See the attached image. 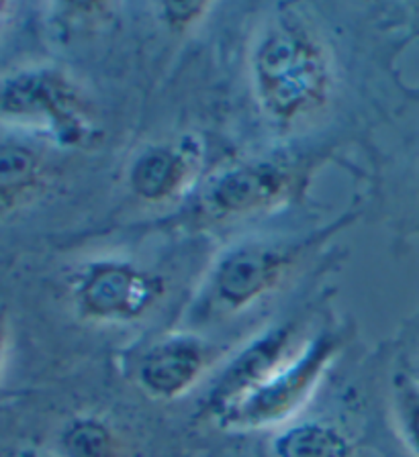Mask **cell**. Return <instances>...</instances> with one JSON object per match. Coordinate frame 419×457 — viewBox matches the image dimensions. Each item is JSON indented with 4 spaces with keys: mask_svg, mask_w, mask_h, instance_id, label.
Segmentation results:
<instances>
[{
    "mask_svg": "<svg viewBox=\"0 0 419 457\" xmlns=\"http://www.w3.org/2000/svg\"><path fill=\"white\" fill-rule=\"evenodd\" d=\"M250 80L256 103L274 125H303L328 109L336 90L331 52L297 6H281L260 29Z\"/></svg>",
    "mask_w": 419,
    "mask_h": 457,
    "instance_id": "obj_1",
    "label": "cell"
},
{
    "mask_svg": "<svg viewBox=\"0 0 419 457\" xmlns=\"http://www.w3.org/2000/svg\"><path fill=\"white\" fill-rule=\"evenodd\" d=\"M342 347L344 337L339 333L315 335L258 388L219 414L215 423L227 431H262L289 425L315 395Z\"/></svg>",
    "mask_w": 419,
    "mask_h": 457,
    "instance_id": "obj_2",
    "label": "cell"
},
{
    "mask_svg": "<svg viewBox=\"0 0 419 457\" xmlns=\"http://www.w3.org/2000/svg\"><path fill=\"white\" fill-rule=\"evenodd\" d=\"M0 117L41 125L66 147L96 143L98 125L88 98L62 70H19L0 82Z\"/></svg>",
    "mask_w": 419,
    "mask_h": 457,
    "instance_id": "obj_3",
    "label": "cell"
},
{
    "mask_svg": "<svg viewBox=\"0 0 419 457\" xmlns=\"http://www.w3.org/2000/svg\"><path fill=\"white\" fill-rule=\"evenodd\" d=\"M299 241H247L225 252L209 278L211 306L222 314H236L274 292L299 263L309 247Z\"/></svg>",
    "mask_w": 419,
    "mask_h": 457,
    "instance_id": "obj_4",
    "label": "cell"
},
{
    "mask_svg": "<svg viewBox=\"0 0 419 457\" xmlns=\"http://www.w3.org/2000/svg\"><path fill=\"white\" fill-rule=\"evenodd\" d=\"M160 276L121 260H96L84 266L72 286V300L84 320L101 325L131 323L164 296Z\"/></svg>",
    "mask_w": 419,
    "mask_h": 457,
    "instance_id": "obj_5",
    "label": "cell"
},
{
    "mask_svg": "<svg viewBox=\"0 0 419 457\" xmlns=\"http://www.w3.org/2000/svg\"><path fill=\"white\" fill-rule=\"evenodd\" d=\"M301 170L287 160H254L238 163L213 178L198 200V217L207 223L244 219L268 212L295 195Z\"/></svg>",
    "mask_w": 419,
    "mask_h": 457,
    "instance_id": "obj_6",
    "label": "cell"
},
{
    "mask_svg": "<svg viewBox=\"0 0 419 457\" xmlns=\"http://www.w3.org/2000/svg\"><path fill=\"white\" fill-rule=\"evenodd\" d=\"M299 325L295 320L266 328L225 363L201 403V414L215 420L225 409L250 395L295 355Z\"/></svg>",
    "mask_w": 419,
    "mask_h": 457,
    "instance_id": "obj_7",
    "label": "cell"
},
{
    "mask_svg": "<svg viewBox=\"0 0 419 457\" xmlns=\"http://www.w3.org/2000/svg\"><path fill=\"white\" fill-rule=\"evenodd\" d=\"M213 360L209 343L195 335H170L147 349L138 363L135 380L144 395L155 400H176L189 395L207 374Z\"/></svg>",
    "mask_w": 419,
    "mask_h": 457,
    "instance_id": "obj_8",
    "label": "cell"
},
{
    "mask_svg": "<svg viewBox=\"0 0 419 457\" xmlns=\"http://www.w3.org/2000/svg\"><path fill=\"white\" fill-rule=\"evenodd\" d=\"M198 162L201 155L193 143H160L135 157L127 180L139 200L162 204L187 188L197 174Z\"/></svg>",
    "mask_w": 419,
    "mask_h": 457,
    "instance_id": "obj_9",
    "label": "cell"
},
{
    "mask_svg": "<svg viewBox=\"0 0 419 457\" xmlns=\"http://www.w3.org/2000/svg\"><path fill=\"white\" fill-rule=\"evenodd\" d=\"M55 168L31 141L0 137V217L33 204L54 184Z\"/></svg>",
    "mask_w": 419,
    "mask_h": 457,
    "instance_id": "obj_10",
    "label": "cell"
},
{
    "mask_svg": "<svg viewBox=\"0 0 419 457\" xmlns=\"http://www.w3.org/2000/svg\"><path fill=\"white\" fill-rule=\"evenodd\" d=\"M274 457H358L356 445L338 425L303 420L285 425L272 441Z\"/></svg>",
    "mask_w": 419,
    "mask_h": 457,
    "instance_id": "obj_11",
    "label": "cell"
},
{
    "mask_svg": "<svg viewBox=\"0 0 419 457\" xmlns=\"http://www.w3.org/2000/svg\"><path fill=\"white\" fill-rule=\"evenodd\" d=\"M60 457H123L115 428L96 414H76L55 439Z\"/></svg>",
    "mask_w": 419,
    "mask_h": 457,
    "instance_id": "obj_12",
    "label": "cell"
},
{
    "mask_svg": "<svg viewBox=\"0 0 419 457\" xmlns=\"http://www.w3.org/2000/svg\"><path fill=\"white\" fill-rule=\"evenodd\" d=\"M393 403L397 427H399L405 445L419 457V380L405 376L397 378Z\"/></svg>",
    "mask_w": 419,
    "mask_h": 457,
    "instance_id": "obj_13",
    "label": "cell"
},
{
    "mask_svg": "<svg viewBox=\"0 0 419 457\" xmlns=\"http://www.w3.org/2000/svg\"><path fill=\"white\" fill-rule=\"evenodd\" d=\"M213 9L209 3H164L158 6L160 19L172 33H184L197 27Z\"/></svg>",
    "mask_w": 419,
    "mask_h": 457,
    "instance_id": "obj_14",
    "label": "cell"
},
{
    "mask_svg": "<svg viewBox=\"0 0 419 457\" xmlns=\"http://www.w3.org/2000/svg\"><path fill=\"white\" fill-rule=\"evenodd\" d=\"M6 339H9V323H6V314L0 311V368H3L6 352Z\"/></svg>",
    "mask_w": 419,
    "mask_h": 457,
    "instance_id": "obj_15",
    "label": "cell"
},
{
    "mask_svg": "<svg viewBox=\"0 0 419 457\" xmlns=\"http://www.w3.org/2000/svg\"><path fill=\"white\" fill-rule=\"evenodd\" d=\"M9 9H11L9 4L0 3V27H3V23L6 21V17H9Z\"/></svg>",
    "mask_w": 419,
    "mask_h": 457,
    "instance_id": "obj_16",
    "label": "cell"
},
{
    "mask_svg": "<svg viewBox=\"0 0 419 457\" xmlns=\"http://www.w3.org/2000/svg\"><path fill=\"white\" fill-rule=\"evenodd\" d=\"M417 9H419V4H417Z\"/></svg>",
    "mask_w": 419,
    "mask_h": 457,
    "instance_id": "obj_17",
    "label": "cell"
}]
</instances>
